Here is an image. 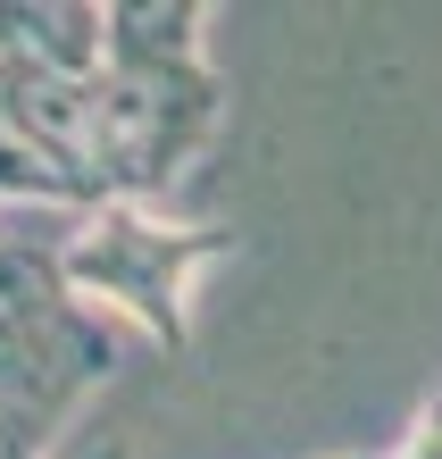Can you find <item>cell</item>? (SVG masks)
<instances>
[{
    "mask_svg": "<svg viewBox=\"0 0 442 459\" xmlns=\"http://www.w3.org/2000/svg\"><path fill=\"white\" fill-rule=\"evenodd\" d=\"M201 0H117L108 59L92 75V176L108 209H151L201 159L217 126V75L201 59Z\"/></svg>",
    "mask_w": 442,
    "mask_h": 459,
    "instance_id": "6da1fadb",
    "label": "cell"
},
{
    "mask_svg": "<svg viewBox=\"0 0 442 459\" xmlns=\"http://www.w3.org/2000/svg\"><path fill=\"white\" fill-rule=\"evenodd\" d=\"M217 251H234L226 226H176V218H151V209L117 201L67 234L59 267H67L75 301L134 317L159 351H184V284Z\"/></svg>",
    "mask_w": 442,
    "mask_h": 459,
    "instance_id": "7a4b0ae2",
    "label": "cell"
},
{
    "mask_svg": "<svg viewBox=\"0 0 442 459\" xmlns=\"http://www.w3.org/2000/svg\"><path fill=\"white\" fill-rule=\"evenodd\" d=\"M0 201H59V209H92V218H100V201H92L50 151L25 143V134L9 126V109H0Z\"/></svg>",
    "mask_w": 442,
    "mask_h": 459,
    "instance_id": "3957f363",
    "label": "cell"
},
{
    "mask_svg": "<svg viewBox=\"0 0 442 459\" xmlns=\"http://www.w3.org/2000/svg\"><path fill=\"white\" fill-rule=\"evenodd\" d=\"M393 459H442V401H426V410H418V426H409V443H401Z\"/></svg>",
    "mask_w": 442,
    "mask_h": 459,
    "instance_id": "277c9868",
    "label": "cell"
}]
</instances>
